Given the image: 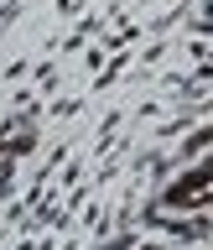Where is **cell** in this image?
<instances>
[{
    "label": "cell",
    "instance_id": "obj_1",
    "mask_svg": "<svg viewBox=\"0 0 213 250\" xmlns=\"http://www.w3.org/2000/svg\"><path fill=\"white\" fill-rule=\"evenodd\" d=\"M172 203H213V167H203V172H193L187 183H177L172 188Z\"/></svg>",
    "mask_w": 213,
    "mask_h": 250
}]
</instances>
